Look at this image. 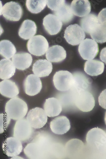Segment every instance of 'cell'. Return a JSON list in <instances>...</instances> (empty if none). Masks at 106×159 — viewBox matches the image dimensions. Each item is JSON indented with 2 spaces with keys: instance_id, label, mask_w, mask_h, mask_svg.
Masks as SVG:
<instances>
[{
  "instance_id": "6da1fadb",
  "label": "cell",
  "mask_w": 106,
  "mask_h": 159,
  "mask_svg": "<svg viewBox=\"0 0 106 159\" xmlns=\"http://www.w3.org/2000/svg\"><path fill=\"white\" fill-rule=\"evenodd\" d=\"M37 139L36 142L28 143L24 148L25 155L28 158H45L50 149L51 145L47 138L40 135Z\"/></svg>"
},
{
  "instance_id": "7a4b0ae2",
  "label": "cell",
  "mask_w": 106,
  "mask_h": 159,
  "mask_svg": "<svg viewBox=\"0 0 106 159\" xmlns=\"http://www.w3.org/2000/svg\"><path fill=\"white\" fill-rule=\"evenodd\" d=\"M28 110L26 103L16 97L9 100L5 106V112L7 116L15 120L24 118L27 114Z\"/></svg>"
},
{
  "instance_id": "3957f363",
  "label": "cell",
  "mask_w": 106,
  "mask_h": 159,
  "mask_svg": "<svg viewBox=\"0 0 106 159\" xmlns=\"http://www.w3.org/2000/svg\"><path fill=\"white\" fill-rule=\"evenodd\" d=\"M86 141L89 148L100 155L106 144V132L98 127L93 128L88 132Z\"/></svg>"
},
{
  "instance_id": "277c9868",
  "label": "cell",
  "mask_w": 106,
  "mask_h": 159,
  "mask_svg": "<svg viewBox=\"0 0 106 159\" xmlns=\"http://www.w3.org/2000/svg\"><path fill=\"white\" fill-rule=\"evenodd\" d=\"M70 91L73 95L75 105L81 111L88 112L94 109L95 101L94 96L86 90Z\"/></svg>"
},
{
  "instance_id": "5b68a950",
  "label": "cell",
  "mask_w": 106,
  "mask_h": 159,
  "mask_svg": "<svg viewBox=\"0 0 106 159\" xmlns=\"http://www.w3.org/2000/svg\"><path fill=\"white\" fill-rule=\"evenodd\" d=\"M48 41L41 35L35 36L28 40L27 43L28 51L31 54L40 56L44 55L48 49Z\"/></svg>"
},
{
  "instance_id": "8992f818",
  "label": "cell",
  "mask_w": 106,
  "mask_h": 159,
  "mask_svg": "<svg viewBox=\"0 0 106 159\" xmlns=\"http://www.w3.org/2000/svg\"><path fill=\"white\" fill-rule=\"evenodd\" d=\"M54 86L58 91L61 92L68 91L73 85V74L66 70H60L55 74L53 77Z\"/></svg>"
},
{
  "instance_id": "52a82bcc",
  "label": "cell",
  "mask_w": 106,
  "mask_h": 159,
  "mask_svg": "<svg viewBox=\"0 0 106 159\" xmlns=\"http://www.w3.org/2000/svg\"><path fill=\"white\" fill-rule=\"evenodd\" d=\"M26 119L33 128L40 129L47 122L48 116L44 110L36 107L28 112Z\"/></svg>"
},
{
  "instance_id": "ba28073f",
  "label": "cell",
  "mask_w": 106,
  "mask_h": 159,
  "mask_svg": "<svg viewBox=\"0 0 106 159\" xmlns=\"http://www.w3.org/2000/svg\"><path fill=\"white\" fill-rule=\"evenodd\" d=\"M79 52L81 57L85 60H91L96 57L99 53V47L94 40L85 39L80 43Z\"/></svg>"
},
{
  "instance_id": "9c48e42d",
  "label": "cell",
  "mask_w": 106,
  "mask_h": 159,
  "mask_svg": "<svg viewBox=\"0 0 106 159\" xmlns=\"http://www.w3.org/2000/svg\"><path fill=\"white\" fill-rule=\"evenodd\" d=\"M86 35L81 27L77 24L69 25L64 32V38L69 44L78 45L84 40Z\"/></svg>"
},
{
  "instance_id": "30bf717a",
  "label": "cell",
  "mask_w": 106,
  "mask_h": 159,
  "mask_svg": "<svg viewBox=\"0 0 106 159\" xmlns=\"http://www.w3.org/2000/svg\"><path fill=\"white\" fill-rule=\"evenodd\" d=\"M2 16L7 20L17 21L21 18L23 10L18 2H10L5 4L2 10Z\"/></svg>"
},
{
  "instance_id": "8fae6325",
  "label": "cell",
  "mask_w": 106,
  "mask_h": 159,
  "mask_svg": "<svg viewBox=\"0 0 106 159\" xmlns=\"http://www.w3.org/2000/svg\"><path fill=\"white\" fill-rule=\"evenodd\" d=\"M32 128L27 119L18 120L14 127V136L21 141L29 140L32 134Z\"/></svg>"
},
{
  "instance_id": "7c38bea8",
  "label": "cell",
  "mask_w": 106,
  "mask_h": 159,
  "mask_svg": "<svg viewBox=\"0 0 106 159\" xmlns=\"http://www.w3.org/2000/svg\"><path fill=\"white\" fill-rule=\"evenodd\" d=\"M21 141L14 137L7 138L2 145V149L8 157H13L19 155L22 150Z\"/></svg>"
},
{
  "instance_id": "4fadbf2b",
  "label": "cell",
  "mask_w": 106,
  "mask_h": 159,
  "mask_svg": "<svg viewBox=\"0 0 106 159\" xmlns=\"http://www.w3.org/2000/svg\"><path fill=\"white\" fill-rule=\"evenodd\" d=\"M24 85L25 93L31 96L39 93L42 88L40 78L34 74H30L26 78Z\"/></svg>"
},
{
  "instance_id": "5bb4252c",
  "label": "cell",
  "mask_w": 106,
  "mask_h": 159,
  "mask_svg": "<svg viewBox=\"0 0 106 159\" xmlns=\"http://www.w3.org/2000/svg\"><path fill=\"white\" fill-rule=\"evenodd\" d=\"M43 25L49 34L55 35L60 31L63 24L62 22L56 15L50 14L44 18Z\"/></svg>"
},
{
  "instance_id": "9a60e30c",
  "label": "cell",
  "mask_w": 106,
  "mask_h": 159,
  "mask_svg": "<svg viewBox=\"0 0 106 159\" xmlns=\"http://www.w3.org/2000/svg\"><path fill=\"white\" fill-rule=\"evenodd\" d=\"M73 85L70 90L77 92L86 90L92 83L91 78L80 71L75 72L73 74Z\"/></svg>"
},
{
  "instance_id": "2e32d148",
  "label": "cell",
  "mask_w": 106,
  "mask_h": 159,
  "mask_svg": "<svg viewBox=\"0 0 106 159\" xmlns=\"http://www.w3.org/2000/svg\"><path fill=\"white\" fill-rule=\"evenodd\" d=\"M69 120L65 116L56 117L50 122V127L52 131L55 134H66L71 129Z\"/></svg>"
},
{
  "instance_id": "e0dca14e",
  "label": "cell",
  "mask_w": 106,
  "mask_h": 159,
  "mask_svg": "<svg viewBox=\"0 0 106 159\" xmlns=\"http://www.w3.org/2000/svg\"><path fill=\"white\" fill-rule=\"evenodd\" d=\"M53 66L50 61L46 60H39L33 64L32 70L39 77H45L50 75Z\"/></svg>"
},
{
  "instance_id": "ac0fdd59",
  "label": "cell",
  "mask_w": 106,
  "mask_h": 159,
  "mask_svg": "<svg viewBox=\"0 0 106 159\" xmlns=\"http://www.w3.org/2000/svg\"><path fill=\"white\" fill-rule=\"evenodd\" d=\"M48 61L59 63L65 60L67 57L66 51L61 46L56 45L48 48L46 55Z\"/></svg>"
},
{
  "instance_id": "d6986e66",
  "label": "cell",
  "mask_w": 106,
  "mask_h": 159,
  "mask_svg": "<svg viewBox=\"0 0 106 159\" xmlns=\"http://www.w3.org/2000/svg\"><path fill=\"white\" fill-rule=\"evenodd\" d=\"M12 61L18 70H24L30 67L32 62L31 55L27 52L18 53L12 58Z\"/></svg>"
},
{
  "instance_id": "ffe728a7",
  "label": "cell",
  "mask_w": 106,
  "mask_h": 159,
  "mask_svg": "<svg viewBox=\"0 0 106 159\" xmlns=\"http://www.w3.org/2000/svg\"><path fill=\"white\" fill-rule=\"evenodd\" d=\"M44 108L48 116L49 117L58 116L62 110L61 102L59 99L55 98L46 99L44 105Z\"/></svg>"
},
{
  "instance_id": "44dd1931",
  "label": "cell",
  "mask_w": 106,
  "mask_h": 159,
  "mask_svg": "<svg viewBox=\"0 0 106 159\" xmlns=\"http://www.w3.org/2000/svg\"><path fill=\"white\" fill-rule=\"evenodd\" d=\"M0 93L4 97L12 98L19 94V90L15 82L9 80H4L0 83Z\"/></svg>"
},
{
  "instance_id": "7402d4cb",
  "label": "cell",
  "mask_w": 106,
  "mask_h": 159,
  "mask_svg": "<svg viewBox=\"0 0 106 159\" xmlns=\"http://www.w3.org/2000/svg\"><path fill=\"white\" fill-rule=\"evenodd\" d=\"M71 7L74 15L84 17L89 15L91 11L90 2L87 0H75L71 2Z\"/></svg>"
},
{
  "instance_id": "603a6c76",
  "label": "cell",
  "mask_w": 106,
  "mask_h": 159,
  "mask_svg": "<svg viewBox=\"0 0 106 159\" xmlns=\"http://www.w3.org/2000/svg\"><path fill=\"white\" fill-rule=\"evenodd\" d=\"M37 30L35 23L32 20H26L22 23L19 31V35L23 39L28 40L34 37Z\"/></svg>"
},
{
  "instance_id": "cb8c5ba5",
  "label": "cell",
  "mask_w": 106,
  "mask_h": 159,
  "mask_svg": "<svg viewBox=\"0 0 106 159\" xmlns=\"http://www.w3.org/2000/svg\"><path fill=\"white\" fill-rule=\"evenodd\" d=\"M85 146L82 141L78 139H73L69 141L66 146V150L68 156L76 158L83 152Z\"/></svg>"
},
{
  "instance_id": "d4e9b609",
  "label": "cell",
  "mask_w": 106,
  "mask_h": 159,
  "mask_svg": "<svg viewBox=\"0 0 106 159\" xmlns=\"http://www.w3.org/2000/svg\"><path fill=\"white\" fill-rule=\"evenodd\" d=\"M104 70V63L97 60L86 61L84 66V70L91 76H97L102 74Z\"/></svg>"
},
{
  "instance_id": "484cf974",
  "label": "cell",
  "mask_w": 106,
  "mask_h": 159,
  "mask_svg": "<svg viewBox=\"0 0 106 159\" xmlns=\"http://www.w3.org/2000/svg\"><path fill=\"white\" fill-rule=\"evenodd\" d=\"M16 67L12 61L7 59H3L0 61V78L7 80L14 75Z\"/></svg>"
},
{
  "instance_id": "4316f807",
  "label": "cell",
  "mask_w": 106,
  "mask_h": 159,
  "mask_svg": "<svg viewBox=\"0 0 106 159\" xmlns=\"http://www.w3.org/2000/svg\"><path fill=\"white\" fill-rule=\"evenodd\" d=\"M100 23L96 15L90 14L81 19L80 24L84 32L90 34Z\"/></svg>"
},
{
  "instance_id": "83f0119b",
  "label": "cell",
  "mask_w": 106,
  "mask_h": 159,
  "mask_svg": "<svg viewBox=\"0 0 106 159\" xmlns=\"http://www.w3.org/2000/svg\"><path fill=\"white\" fill-rule=\"evenodd\" d=\"M53 12L55 15L64 24L70 22L74 17V14L72 11L71 6L66 3Z\"/></svg>"
},
{
  "instance_id": "f1b7e54d",
  "label": "cell",
  "mask_w": 106,
  "mask_h": 159,
  "mask_svg": "<svg viewBox=\"0 0 106 159\" xmlns=\"http://www.w3.org/2000/svg\"><path fill=\"white\" fill-rule=\"evenodd\" d=\"M16 52V48L8 40H2L0 42V54L7 59L12 58Z\"/></svg>"
},
{
  "instance_id": "f546056e",
  "label": "cell",
  "mask_w": 106,
  "mask_h": 159,
  "mask_svg": "<svg viewBox=\"0 0 106 159\" xmlns=\"http://www.w3.org/2000/svg\"><path fill=\"white\" fill-rule=\"evenodd\" d=\"M90 35L97 43H102L106 42V25L100 23Z\"/></svg>"
},
{
  "instance_id": "4dcf8cb0",
  "label": "cell",
  "mask_w": 106,
  "mask_h": 159,
  "mask_svg": "<svg viewBox=\"0 0 106 159\" xmlns=\"http://www.w3.org/2000/svg\"><path fill=\"white\" fill-rule=\"evenodd\" d=\"M46 1H32L27 0L26 6L28 10L34 14H38L45 8Z\"/></svg>"
},
{
  "instance_id": "1f68e13d",
  "label": "cell",
  "mask_w": 106,
  "mask_h": 159,
  "mask_svg": "<svg viewBox=\"0 0 106 159\" xmlns=\"http://www.w3.org/2000/svg\"><path fill=\"white\" fill-rule=\"evenodd\" d=\"M66 3L65 1H46L48 7L53 11H55L59 7Z\"/></svg>"
},
{
  "instance_id": "d6a6232c",
  "label": "cell",
  "mask_w": 106,
  "mask_h": 159,
  "mask_svg": "<svg viewBox=\"0 0 106 159\" xmlns=\"http://www.w3.org/2000/svg\"><path fill=\"white\" fill-rule=\"evenodd\" d=\"M1 133H3L10 124V119L6 114L1 115Z\"/></svg>"
},
{
  "instance_id": "836d02e7",
  "label": "cell",
  "mask_w": 106,
  "mask_h": 159,
  "mask_svg": "<svg viewBox=\"0 0 106 159\" xmlns=\"http://www.w3.org/2000/svg\"><path fill=\"white\" fill-rule=\"evenodd\" d=\"M98 102L100 107L106 109V89L100 94L98 98Z\"/></svg>"
},
{
  "instance_id": "e575fe53",
  "label": "cell",
  "mask_w": 106,
  "mask_h": 159,
  "mask_svg": "<svg viewBox=\"0 0 106 159\" xmlns=\"http://www.w3.org/2000/svg\"><path fill=\"white\" fill-rule=\"evenodd\" d=\"M98 17L101 24L106 25V8L103 9L100 12Z\"/></svg>"
},
{
  "instance_id": "d590c367",
  "label": "cell",
  "mask_w": 106,
  "mask_h": 159,
  "mask_svg": "<svg viewBox=\"0 0 106 159\" xmlns=\"http://www.w3.org/2000/svg\"><path fill=\"white\" fill-rule=\"evenodd\" d=\"M100 58L101 60L106 64V47L103 48L101 51Z\"/></svg>"
},
{
  "instance_id": "8d00e7d4",
  "label": "cell",
  "mask_w": 106,
  "mask_h": 159,
  "mask_svg": "<svg viewBox=\"0 0 106 159\" xmlns=\"http://www.w3.org/2000/svg\"><path fill=\"white\" fill-rule=\"evenodd\" d=\"M102 156H104L105 158H106V144L103 148L101 153L100 154Z\"/></svg>"
},
{
  "instance_id": "74e56055",
  "label": "cell",
  "mask_w": 106,
  "mask_h": 159,
  "mask_svg": "<svg viewBox=\"0 0 106 159\" xmlns=\"http://www.w3.org/2000/svg\"><path fill=\"white\" fill-rule=\"evenodd\" d=\"M105 124L106 125V112L105 114Z\"/></svg>"
}]
</instances>
